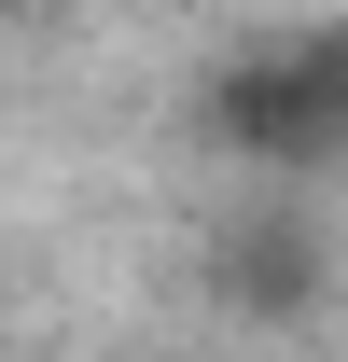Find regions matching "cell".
<instances>
[{
    "instance_id": "cell-1",
    "label": "cell",
    "mask_w": 348,
    "mask_h": 362,
    "mask_svg": "<svg viewBox=\"0 0 348 362\" xmlns=\"http://www.w3.org/2000/svg\"><path fill=\"white\" fill-rule=\"evenodd\" d=\"M209 139L237 168H265V181H335L348 168V14L237 56L209 84Z\"/></svg>"
}]
</instances>
